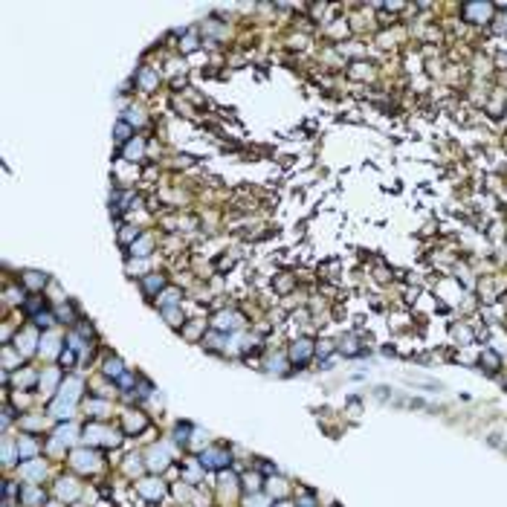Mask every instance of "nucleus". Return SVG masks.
Wrapping results in <instances>:
<instances>
[{"instance_id":"obj_1","label":"nucleus","mask_w":507,"mask_h":507,"mask_svg":"<svg viewBox=\"0 0 507 507\" xmlns=\"http://www.w3.org/2000/svg\"><path fill=\"white\" fill-rule=\"evenodd\" d=\"M84 435H87L90 443H107V447H116V443H119V435H116L113 429H104V426H99V423L87 426L84 429Z\"/></svg>"},{"instance_id":"obj_2","label":"nucleus","mask_w":507,"mask_h":507,"mask_svg":"<svg viewBox=\"0 0 507 507\" xmlns=\"http://www.w3.org/2000/svg\"><path fill=\"white\" fill-rule=\"evenodd\" d=\"M70 461H73V467H76V470H81V473H90V470H96V467H99V452H93V450H76L73 455H70Z\"/></svg>"},{"instance_id":"obj_3","label":"nucleus","mask_w":507,"mask_h":507,"mask_svg":"<svg viewBox=\"0 0 507 507\" xmlns=\"http://www.w3.org/2000/svg\"><path fill=\"white\" fill-rule=\"evenodd\" d=\"M200 464H203V470H223V467L229 464V452H223V450H203Z\"/></svg>"},{"instance_id":"obj_4","label":"nucleus","mask_w":507,"mask_h":507,"mask_svg":"<svg viewBox=\"0 0 507 507\" xmlns=\"http://www.w3.org/2000/svg\"><path fill=\"white\" fill-rule=\"evenodd\" d=\"M310 354H313V342H310V339H296L293 348H290V359H293V362H307Z\"/></svg>"},{"instance_id":"obj_5","label":"nucleus","mask_w":507,"mask_h":507,"mask_svg":"<svg viewBox=\"0 0 507 507\" xmlns=\"http://www.w3.org/2000/svg\"><path fill=\"white\" fill-rule=\"evenodd\" d=\"M81 389H84V386H81L79 377H70V380L61 386V397H58V400H64V403H76V400H79V394H81Z\"/></svg>"},{"instance_id":"obj_6","label":"nucleus","mask_w":507,"mask_h":507,"mask_svg":"<svg viewBox=\"0 0 507 507\" xmlns=\"http://www.w3.org/2000/svg\"><path fill=\"white\" fill-rule=\"evenodd\" d=\"M165 464H168V447H151L148 452V467L151 470H165Z\"/></svg>"},{"instance_id":"obj_7","label":"nucleus","mask_w":507,"mask_h":507,"mask_svg":"<svg viewBox=\"0 0 507 507\" xmlns=\"http://www.w3.org/2000/svg\"><path fill=\"white\" fill-rule=\"evenodd\" d=\"M464 12H467V18H470V21L481 23V21H487V18L493 15V6H490V3H470Z\"/></svg>"},{"instance_id":"obj_8","label":"nucleus","mask_w":507,"mask_h":507,"mask_svg":"<svg viewBox=\"0 0 507 507\" xmlns=\"http://www.w3.org/2000/svg\"><path fill=\"white\" fill-rule=\"evenodd\" d=\"M35 345H41V342H38V336H35V331H23V334H18V345H15V348H18L21 354H32Z\"/></svg>"},{"instance_id":"obj_9","label":"nucleus","mask_w":507,"mask_h":507,"mask_svg":"<svg viewBox=\"0 0 507 507\" xmlns=\"http://www.w3.org/2000/svg\"><path fill=\"white\" fill-rule=\"evenodd\" d=\"M238 325H241V316H238V313H229V310L218 313V319H215V328H218V331H235Z\"/></svg>"},{"instance_id":"obj_10","label":"nucleus","mask_w":507,"mask_h":507,"mask_svg":"<svg viewBox=\"0 0 507 507\" xmlns=\"http://www.w3.org/2000/svg\"><path fill=\"white\" fill-rule=\"evenodd\" d=\"M76 435H79V429L73 426V423H70V426H61V429L55 432V440H52V450H58L61 443H73V440H76Z\"/></svg>"},{"instance_id":"obj_11","label":"nucleus","mask_w":507,"mask_h":507,"mask_svg":"<svg viewBox=\"0 0 507 507\" xmlns=\"http://www.w3.org/2000/svg\"><path fill=\"white\" fill-rule=\"evenodd\" d=\"M139 493L145 498H160L162 496V484L157 478H145V481H139Z\"/></svg>"},{"instance_id":"obj_12","label":"nucleus","mask_w":507,"mask_h":507,"mask_svg":"<svg viewBox=\"0 0 507 507\" xmlns=\"http://www.w3.org/2000/svg\"><path fill=\"white\" fill-rule=\"evenodd\" d=\"M21 475L23 478H29V481H38V478H44V461H29L21 467Z\"/></svg>"},{"instance_id":"obj_13","label":"nucleus","mask_w":507,"mask_h":507,"mask_svg":"<svg viewBox=\"0 0 507 507\" xmlns=\"http://www.w3.org/2000/svg\"><path fill=\"white\" fill-rule=\"evenodd\" d=\"M58 496L61 498H76L79 496V484H76L73 478H61V481H58Z\"/></svg>"},{"instance_id":"obj_14","label":"nucleus","mask_w":507,"mask_h":507,"mask_svg":"<svg viewBox=\"0 0 507 507\" xmlns=\"http://www.w3.org/2000/svg\"><path fill=\"white\" fill-rule=\"evenodd\" d=\"M139 429H145V415L128 412L125 415V432H139Z\"/></svg>"},{"instance_id":"obj_15","label":"nucleus","mask_w":507,"mask_h":507,"mask_svg":"<svg viewBox=\"0 0 507 507\" xmlns=\"http://www.w3.org/2000/svg\"><path fill=\"white\" fill-rule=\"evenodd\" d=\"M49 412H52L58 420H67V417H73V403H64V400H58V403H52V409H49Z\"/></svg>"},{"instance_id":"obj_16","label":"nucleus","mask_w":507,"mask_h":507,"mask_svg":"<svg viewBox=\"0 0 507 507\" xmlns=\"http://www.w3.org/2000/svg\"><path fill=\"white\" fill-rule=\"evenodd\" d=\"M139 157H142V142H139V139H131V142L125 145V160L137 162Z\"/></svg>"},{"instance_id":"obj_17","label":"nucleus","mask_w":507,"mask_h":507,"mask_svg":"<svg viewBox=\"0 0 507 507\" xmlns=\"http://www.w3.org/2000/svg\"><path fill=\"white\" fill-rule=\"evenodd\" d=\"M41 351H44L46 357L58 354V336H55V334H46L44 339H41Z\"/></svg>"},{"instance_id":"obj_18","label":"nucleus","mask_w":507,"mask_h":507,"mask_svg":"<svg viewBox=\"0 0 507 507\" xmlns=\"http://www.w3.org/2000/svg\"><path fill=\"white\" fill-rule=\"evenodd\" d=\"M41 498H44V493H41L38 487H26V490H23V501H26L29 507H35Z\"/></svg>"},{"instance_id":"obj_19","label":"nucleus","mask_w":507,"mask_h":507,"mask_svg":"<svg viewBox=\"0 0 507 507\" xmlns=\"http://www.w3.org/2000/svg\"><path fill=\"white\" fill-rule=\"evenodd\" d=\"M23 281H26L29 287H44V284H46V276H41V273H35V270H29V273L23 276Z\"/></svg>"},{"instance_id":"obj_20","label":"nucleus","mask_w":507,"mask_h":507,"mask_svg":"<svg viewBox=\"0 0 507 507\" xmlns=\"http://www.w3.org/2000/svg\"><path fill=\"white\" fill-rule=\"evenodd\" d=\"M55 383H58V371L55 368H49L44 377H41V386H44L46 392H52V389H55Z\"/></svg>"},{"instance_id":"obj_21","label":"nucleus","mask_w":507,"mask_h":507,"mask_svg":"<svg viewBox=\"0 0 507 507\" xmlns=\"http://www.w3.org/2000/svg\"><path fill=\"white\" fill-rule=\"evenodd\" d=\"M148 249H151V238H139V241H134V246H131L134 255H148Z\"/></svg>"},{"instance_id":"obj_22","label":"nucleus","mask_w":507,"mask_h":507,"mask_svg":"<svg viewBox=\"0 0 507 507\" xmlns=\"http://www.w3.org/2000/svg\"><path fill=\"white\" fill-rule=\"evenodd\" d=\"M142 284H145V290H148V293H157V290H162V284H165V281H162V276H148L145 281H142Z\"/></svg>"},{"instance_id":"obj_23","label":"nucleus","mask_w":507,"mask_h":507,"mask_svg":"<svg viewBox=\"0 0 507 507\" xmlns=\"http://www.w3.org/2000/svg\"><path fill=\"white\" fill-rule=\"evenodd\" d=\"M104 374H107V377H122V362H119V359H107Z\"/></svg>"},{"instance_id":"obj_24","label":"nucleus","mask_w":507,"mask_h":507,"mask_svg":"<svg viewBox=\"0 0 507 507\" xmlns=\"http://www.w3.org/2000/svg\"><path fill=\"white\" fill-rule=\"evenodd\" d=\"M128 137H131V125H128V122H119L116 131H113V139H116V142H125Z\"/></svg>"},{"instance_id":"obj_25","label":"nucleus","mask_w":507,"mask_h":507,"mask_svg":"<svg viewBox=\"0 0 507 507\" xmlns=\"http://www.w3.org/2000/svg\"><path fill=\"white\" fill-rule=\"evenodd\" d=\"M139 84H142V87H145V90H151V87H154V84H157V76H154V73H151V70H142V76H139Z\"/></svg>"},{"instance_id":"obj_26","label":"nucleus","mask_w":507,"mask_h":507,"mask_svg":"<svg viewBox=\"0 0 507 507\" xmlns=\"http://www.w3.org/2000/svg\"><path fill=\"white\" fill-rule=\"evenodd\" d=\"M18 452H21V455H32V452H35V440H26V438L18 440Z\"/></svg>"},{"instance_id":"obj_27","label":"nucleus","mask_w":507,"mask_h":507,"mask_svg":"<svg viewBox=\"0 0 507 507\" xmlns=\"http://www.w3.org/2000/svg\"><path fill=\"white\" fill-rule=\"evenodd\" d=\"M246 507H267V496H261V493L249 496V498H246Z\"/></svg>"},{"instance_id":"obj_28","label":"nucleus","mask_w":507,"mask_h":507,"mask_svg":"<svg viewBox=\"0 0 507 507\" xmlns=\"http://www.w3.org/2000/svg\"><path fill=\"white\" fill-rule=\"evenodd\" d=\"M87 409H90V412H93L96 417H102L104 412H107V403H102V400H93V403L87 406Z\"/></svg>"},{"instance_id":"obj_29","label":"nucleus","mask_w":507,"mask_h":507,"mask_svg":"<svg viewBox=\"0 0 507 507\" xmlns=\"http://www.w3.org/2000/svg\"><path fill=\"white\" fill-rule=\"evenodd\" d=\"M35 322L41 325V328H44V325L49 328V325L55 322V316H52V313H38V316H35Z\"/></svg>"},{"instance_id":"obj_30","label":"nucleus","mask_w":507,"mask_h":507,"mask_svg":"<svg viewBox=\"0 0 507 507\" xmlns=\"http://www.w3.org/2000/svg\"><path fill=\"white\" fill-rule=\"evenodd\" d=\"M3 461H6V464H12V461H15V447H12L9 440L3 443Z\"/></svg>"},{"instance_id":"obj_31","label":"nucleus","mask_w":507,"mask_h":507,"mask_svg":"<svg viewBox=\"0 0 507 507\" xmlns=\"http://www.w3.org/2000/svg\"><path fill=\"white\" fill-rule=\"evenodd\" d=\"M177 301H180V293H177V290H168V293L162 296V304H177Z\"/></svg>"},{"instance_id":"obj_32","label":"nucleus","mask_w":507,"mask_h":507,"mask_svg":"<svg viewBox=\"0 0 507 507\" xmlns=\"http://www.w3.org/2000/svg\"><path fill=\"white\" fill-rule=\"evenodd\" d=\"M142 119H145V116H142V110H134V107L128 110V122H137V125H142Z\"/></svg>"},{"instance_id":"obj_33","label":"nucleus","mask_w":507,"mask_h":507,"mask_svg":"<svg viewBox=\"0 0 507 507\" xmlns=\"http://www.w3.org/2000/svg\"><path fill=\"white\" fill-rule=\"evenodd\" d=\"M270 493H278V496H281V493H284V481H281V478H273V481H270Z\"/></svg>"},{"instance_id":"obj_34","label":"nucleus","mask_w":507,"mask_h":507,"mask_svg":"<svg viewBox=\"0 0 507 507\" xmlns=\"http://www.w3.org/2000/svg\"><path fill=\"white\" fill-rule=\"evenodd\" d=\"M61 362H64V365H73V362H76V351H73V348L64 351V354H61Z\"/></svg>"},{"instance_id":"obj_35","label":"nucleus","mask_w":507,"mask_h":507,"mask_svg":"<svg viewBox=\"0 0 507 507\" xmlns=\"http://www.w3.org/2000/svg\"><path fill=\"white\" fill-rule=\"evenodd\" d=\"M258 484H261L258 475H249V478H246V490H255V493H258Z\"/></svg>"},{"instance_id":"obj_36","label":"nucleus","mask_w":507,"mask_h":507,"mask_svg":"<svg viewBox=\"0 0 507 507\" xmlns=\"http://www.w3.org/2000/svg\"><path fill=\"white\" fill-rule=\"evenodd\" d=\"M165 316H168V322H171V325H180V313H177V310H171V307H168V310H165Z\"/></svg>"},{"instance_id":"obj_37","label":"nucleus","mask_w":507,"mask_h":507,"mask_svg":"<svg viewBox=\"0 0 507 507\" xmlns=\"http://www.w3.org/2000/svg\"><path fill=\"white\" fill-rule=\"evenodd\" d=\"M276 507H293V504H287V501H278V504Z\"/></svg>"}]
</instances>
